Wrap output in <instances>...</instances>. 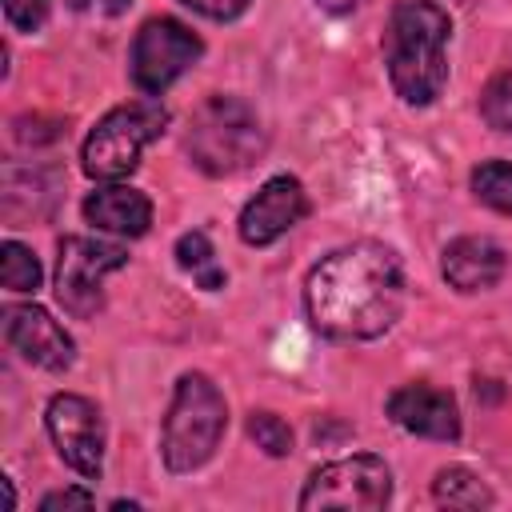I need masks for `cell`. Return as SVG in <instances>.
<instances>
[{"mask_svg":"<svg viewBox=\"0 0 512 512\" xmlns=\"http://www.w3.org/2000/svg\"><path fill=\"white\" fill-rule=\"evenodd\" d=\"M304 308L332 340H376L404 308V268L388 244L356 240L328 252L304 280Z\"/></svg>","mask_w":512,"mask_h":512,"instance_id":"obj_1","label":"cell"},{"mask_svg":"<svg viewBox=\"0 0 512 512\" xmlns=\"http://www.w3.org/2000/svg\"><path fill=\"white\" fill-rule=\"evenodd\" d=\"M448 36H452V20L436 0H400L388 12L384 64L392 92L404 104L428 108L440 100L448 84V56H444Z\"/></svg>","mask_w":512,"mask_h":512,"instance_id":"obj_2","label":"cell"},{"mask_svg":"<svg viewBox=\"0 0 512 512\" xmlns=\"http://www.w3.org/2000/svg\"><path fill=\"white\" fill-rule=\"evenodd\" d=\"M224 428H228L224 392L204 372H184L176 380V392H172V404L160 428L164 464L172 472H196L220 448Z\"/></svg>","mask_w":512,"mask_h":512,"instance_id":"obj_3","label":"cell"},{"mask_svg":"<svg viewBox=\"0 0 512 512\" xmlns=\"http://www.w3.org/2000/svg\"><path fill=\"white\" fill-rule=\"evenodd\" d=\"M268 136L256 112L236 96H208L188 124V156L208 176H236L260 160Z\"/></svg>","mask_w":512,"mask_h":512,"instance_id":"obj_4","label":"cell"},{"mask_svg":"<svg viewBox=\"0 0 512 512\" xmlns=\"http://www.w3.org/2000/svg\"><path fill=\"white\" fill-rule=\"evenodd\" d=\"M164 124H168V112H164V104L152 100V96L112 108V112L88 132V140H84V152H80L84 172H88L92 180H104V184L132 176L136 164H140L144 144H152V140L164 132Z\"/></svg>","mask_w":512,"mask_h":512,"instance_id":"obj_5","label":"cell"},{"mask_svg":"<svg viewBox=\"0 0 512 512\" xmlns=\"http://www.w3.org/2000/svg\"><path fill=\"white\" fill-rule=\"evenodd\" d=\"M392 496V472L380 456L356 452L332 464H320L304 492L300 508L304 512H380Z\"/></svg>","mask_w":512,"mask_h":512,"instance_id":"obj_6","label":"cell"},{"mask_svg":"<svg viewBox=\"0 0 512 512\" xmlns=\"http://www.w3.org/2000/svg\"><path fill=\"white\" fill-rule=\"evenodd\" d=\"M128 252L92 236H64L56 248V300L76 320H92L104 308V276L124 268Z\"/></svg>","mask_w":512,"mask_h":512,"instance_id":"obj_7","label":"cell"},{"mask_svg":"<svg viewBox=\"0 0 512 512\" xmlns=\"http://www.w3.org/2000/svg\"><path fill=\"white\" fill-rule=\"evenodd\" d=\"M200 52H204V44L188 24H180L172 16H152L140 24V32L132 40V56H128L132 84L144 96H160L172 80H180L200 60Z\"/></svg>","mask_w":512,"mask_h":512,"instance_id":"obj_8","label":"cell"},{"mask_svg":"<svg viewBox=\"0 0 512 512\" xmlns=\"http://www.w3.org/2000/svg\"><path fill=\"white\" fill-rule=\"evenodd\" d=\"M44 424H48V436H52L60 460L72 472L96 480L104 468V416H100V408L88 396L60 392L48 400Z\"/></svg>","mask_w":512,"mask_h":512,"instance_id":"obj_9","label":"cell"},{"mask_svg":"<svg viewBox=\"0 0 512 512\" xmlns=\"http://www.w3.org/2000/svg\"><path fill=\"white\" fill-rule=\"evenodd\" d=\"M308 216V196L304 184L288 172L272 176L260 184V192L244 204L240 212V240L252 248H264L272 240H280L284 232H292L300 220Z\"/></svg>","mask_w":512,"mask_h":512,"instance_id":"obj_10","label":"cell"},{"mask_svg":"<svg viewBox=\"0 0 512 512\" xmlns=\"http://www.w3.org/2000/svg\"><path fill=\"white\" fill-rule=\"evenodd\" d=\"M4 336L8 344L36 368L44 372H64L76 360V344L64 332L60 320H52V312H44L40 304H8L4 308Z\"/></svg>","mask_w":512,"mask_h":512,"instance_id":"obj_11","label":"cell"},{"mask_svg":"<svg viewBox=\"0 0 512 512\" xmlns=\"http://www.w3.org/2000/svg\"><path fill=\"white\" fill-rule=\"evenodd\" d=\"M388 416L416 436L428 440H456L460 436V408L452 400V392L432 388V384H404L388 396Z\"/></svg>","mask_w":512,"mask_h":512,"instance_id":"obj_12","label":"cell"},{"mask_svg":"<svg viewBox=\"0 0 512 512\" xmlns=\"http://www.w3.org/2000/svg\"><path fill=\"white\" fill-rule=\"evenodd\" d=\"M504 268L508 256L492 236H456L440 256V272L456 292H488L500 284Z\"/></svg>","mask_w":512,"mask_h":512,"instance_id":"obj_13","label":"cell"},{"mask_svg":"<svg viewBox=\"0 0 512 512\" xmlns=\"http://www.w3.org/2000/svg\"><path fill=\"white\" fill-rule=\"evenodd\" d=\"M84 220L104 232H116V236H144L152 224V204L144 192L112 180L84 200Z\"/></svg>","mask_w":512,"mask_h":512,"instance_id":"obj_14","label":"cell"},{"mask_svg":"<svg viewBox=\"0 0 512 512\" xmlns=\"http://www.w3.org/2000/svg\"><path fill=\"white\" fill-rule=\"evenodd\" d=\"M432 496H436V504H444V508H492V492H488V484H484L476 472L460 468V464L436 472V480H432Z\"/></svg>","mask_w":512,"mask_h":512,"instance_id":"obj_15","label":"cell"},{"mask_svg":"<svg viewBox=\"0 0 512 512\" xmlns=\"http://www.w3.org/2000/svg\"><path fill=\"white\" fill-rule=\"evenodd\" d=\"M176 264L184 272H192V280L208 292L224 288V268L216 264V252H212V240L204 232H184L176 240Z\"/></svg>","mask_w":512,"mask_h":512,"instance_id":"obj_16","label":"cell"},{"mask_svg":"<svg viewBox=\"0 0 512 512\" xmlns=\"http://www.w3.org/2000/svg\"><path fill=\"white\" fill-rule=\"evenodd\" d=\"M472 192L488 208L512 216V164L508 160H484L472 168Z\"/></svg>","mask_w":512,"mask_h":512,"instance_id":"obj_17","label":"cell"},{"mask_svg":"<svg viewBox=\"0 0 512 512\" xmlns=\"http://www.w3.org/2000/svg\"><path fill=\"white\" fill-rule=\"evenodd\" d=\"M0 280L8 292H36L40 288V260L20 240L0 244Z\"/></svg>","mask_w":512,"mask_h":512,"instance_id":"obj_18","label":"cell"},{"mask_svg":"<svg viewBox=\"0 0 512 512\" xmlns=\"http://www.w3.org/2000/svg\"><path fill=\"white\" fill-rule=\"evenodd\" d=\"M480 116H484L488 128L512 136V68L508 72H496L484 84V92H480Z\"/></svg>","mask_w":512,"mask_h":512,"instance_id":"obj_19","label":"cell"},{"mask_svg":"<svg viewBox=\"0 0 512 512\" xmlns=\"http://www.w3.org/2000/svg\"><path fill=\"white\" fill-rule=\"evenodd\" d=\"M248 436H252L256 448H264L268 456H288V452H292V428H288L276 412H252V416H248Z\"/></svg>","mask_w":512,"mask_h":512,"instance_id":"obj_20","label":"cell"},{"mask_svg":"<svg viewBox=\"0 0 512 512\" xmlns=\"http://www.w3.org/2000/svg\"><path fill=\"white\" fill-rule=\"evenodd\" d=\"M52 0H4V16L16 32H40Z\"/></svg>","mask_w":512,"mask_h":512,"instance_id":"obj_21","label":"cell"},{"mask_svg":"<svg viewBox=\"0 0 512 512\" xmlns=\"http://www.w3.org/2000/svg\"><path fill=\"white\" fill-rule=\"evenodd\" d=\"M180 4H188L192 12H200L208 20H236L248 8V0H180Z\"/></svg>","mask_w":512,"mask_h":512,"instance_id":"obj_22","label":"cell"},{"mask_svg":"<svg viewBox=\"0 0 512 512\" xmlns=\"http://www.w3.org/2000/svg\"><path fill=\"white\" fill-rule=\"evenodd\" d=\"M96 504V496L88 488H60V492H48L40 500V512H56V508H88Z\"/></svg>","mask_w":512,"mask_h":512,"instance_id":"obj_23","label":"cell"},{"mask_svg":"<svg viewBox=\"0 0 512 512\" xmlns=\"http://www.w3.org/2000/svg\"><path fill=\"white\" fill-rule=\"evenodd\" d=\"M128 4L132 0H68V8L80 16H120L128 12Z\"/></svg>","mask_w":512,"mask_h":512,"instance_id":"obj_24","label":"cell"},{"mask_svg":"<svg viewBox=\"0 0 512 512\" xmlns=\"http://www.w3.org/2000/svg\"><path fill=\"white\" fill-rule=\"evenodd\" d=\"M324 12H332V16H348V12H356L364 0H316Z\"/></svg>","mask_w":512,"mask_h":512,"instance_id":"obj_25","label":"cell"}]
</instances>
